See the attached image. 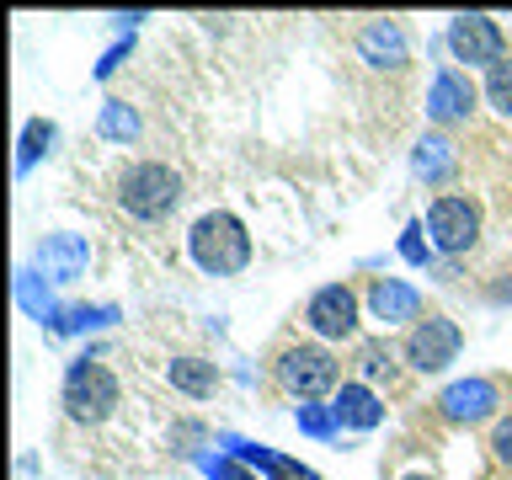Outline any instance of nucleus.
<instances>
[{"instance_id":"27","label":"nucleus","mask_w":512,"mask_h":480,"mask_svg":"<svg viewBox=\"0 0 512 480\" xmlns=\"http://www.w3.org/2000/svg\"><path fill=\"white\" fill-rule=\"evenodd\" d=\"M491 448H496V459H502V464H512V416H502V422H496Z\"/></svg>"},{"instance_id":"14","label":"nucleus","mask_w":512,"mask_h":480,"mask_svg":"<svg viewBox=\"0 0 512 480\" xmlns=\"http://www.w3.org/2000/svg\"><path fill=\"white\" fill-rule=\"evenodd\" d=\"M331 411H336V422L352 427V432H374L384 422V400L368 390L363 379H347L342 390L331 395Z\"/></svg>"},{"instance_id":"13","label":"nucleus","mask_w":512,"mask_h":480,"mask_svg":"<svg viewBox=\"0 0 512 480\" xmlns=\"http://www.w3.org/2000/svg\"><path fill=\"white\" fill-rule=\"evenodd\" d=\"M358 54H363V64H374V70H406L411 48H406V32H400V22H363Z\"/></svg>"},{"instance_id":"26","label":"nucleus","mask_w":512,"mask_h":480,"mask_svg":"<svg viewBox=\"0 0 512 480\" xmlns=\"http://www.w3.org/2000/svg\"><path fill=\"white\" fill-rule=\"evenodd\" d=\"M203 470H208V480H256L240 459H203Z\"/></svg>"},{"instance_id":"9","label":"nucleus","mask_w":512,"mask_h":480,"mask_svg":"<svg viewBox=\"0 0 512 480\" xmlns=\"http://www.w3.org/2000/svg\"><path fill=\"white\" fill-rule=\"evenodd\" d=\"M496 406H502V384L486 379V374H470V379L448 384V390L438 395V411L448 416V422H486Z\"/></svg>"},{"instance_id":"18","label":"nucleus","mask_w":512,"mask_h":480,"mask_svg":"<svg viewBox=\"0 0 512 480\" xmlns=\"http://www.w3.org/2000/svg\"><path fill=\"white\" fill-rule=\"evenodd\" d=\"M118 320V310L112 304H96V310H86V304H75V310H59L54 331L59 336H75V331H96V326H112Z\"/></svg>"},{"instance_id":"23","label":"nucleus","mask_w":512,"mask_h":480,"mask_svg":"<svg viewBox=\"0 0 512 480\" xmlns=\"http://www.w3.org/2000/svg\"><path fill=\"white\" fill-rule=\"evenodd\" d=\"M486 102L502 112V118H512V59H502V64L486 75Z\"/></svg>"},{"instance_id":"25","label":"nucleus","mask_w":512,"mask_h":480,"mask_svg":"<svg viewBox=\"0 0 512 480\" xmlns=\"http://www.w3.org/2000/svg\"><path fill=\"white\" fill-rule=\"evenodd\" d=\"M400 256H406L411 267H427V240H422V224H406V235H400Z\"/></svg>"},{"instance_id":"1","label":"nucleus","mask_w":512,"mask_h":480,"mask_svg":"<svg viewBox=\"0 0 512 480\" xmlns=\"http://www.w3.org/2000/svg\"><path fill=\"white\" fill-rule=\"evenodd\" d=\"M187 251H192V262H198L208 278H235V272H246L251 267V235H246V224H240L235 214H203L198 224H192V235H187Z\"/></svg>"},{"instance_id":"19","label":"nucleus","mask_w":512,"mask_h":480,"mask_svg":"<svg viewBox=\"0 0 512 480\" xmlns=\"http://www.w3.org/2000/svg\"><path fill=\"white\" fill-rule=\"evenodd\" d=\"M96 128H102V139L128 144V139L139 134V112L128 107V102H107V107H102V123H96Z\"/></svg>"},{"instance_id":"29","label":"nucleus","mask_w":512,"mask_h":480,"mask_svg":"<svg viewBox=\"0 0 512 480\" xmlns=\"http://www.w3.org/2000/svg\"><path fill=\"white\" fill-rule=\"evenodd\" d=\"M406 480H438V475H406Z\"/></svg>"},{"instance_id":"16","label":"nucleus","mask_w":512,"mask_h":480,"mask_svg":"<svg viewBox=\"0 0 512 480\" xmlns=\"http://www.w3.org/2000/svg\"><path fill=\"white\" fill-rule=\"evenodd\" d=\"M411 166H416V176H422V182H448V176L459 171V150H454V139L427 134L422 144H416Z\"/></svg>"},{"instance_id":"24","label":"nucleus","mask_w":512,"mask_h":480,"mask_svg":"<svg viewBox=\"0 0 512 480\" xmlns=\"http://www.w3.org/2000/svg\"><path fill=\"white\" fill-rule=\"evenodd\" d=\"M267 480H320L310 464H299V459H288V454H272L267 459Z\"/></svg>"},{"instance_id":"3","label":"nucleus","mask_w":512,"mask_h":480,"mask_svg":"<svg viewBox=\"0 0 512 480\" xmlns=\"http://www.w3.org/2000/svg\"><path fill=\"white\" fill-rule=\"evenodd\" d=\"M118 203H123V214L155 224L182 203V176H176L166 160H139V166H128L118 176Z\"/></svg>"},{"instance_id":"15","label":"nucleus","mask_w":512,"mask_h":480,"mask_svg":"<svg viewBox=\"0 0 512 480\" xmlns=\"http://www.w3.org/2000/svg\"><path fill=\"white\" fill-rule=\"evenodd\" d=\"M166 379H171V390H182L192 400H208L219 390V368L208 363V358H171L166 363Z\"/></svg>"},{"instance_id":"4","label":"nucleus","mask_w":512,"mask_h":480,"mask_svg":"<svg viewBox=\"0 0 512 480\" xmlns=\"http://www.w3.org/2000/svg\"><path fill=\"white\" fill-rule=\"evenodd\" d=\"M427 240L443 256H464L480 240V203L470 192H443L427 208Z\"/></svg>"},{"instance_id":"6","label":"nucleus","mask_w":512,"mask_h":480,"mask_svg":"<svg viewBox=\"0 0 512 480\" xmlns=\"http://www.w3.org/2000/svg\"><path fill=\"white\" fill-rule=\"evenodd\" d=\"M459 347H464V331L454 326V320L427 315V320H416L411 336H406V363L416 368V374H443V368L459 358Z\"/></svg>"},{"instance_id":"22","label":"nucleus","mask_w":512,"mask_h":480,"mask_svg":"<svg viewBox=\"0 0 512 480\" xmlns=\"http://www.w3.org/2000/svg\"><path fill=\"white\" fill-rule=\"evenodd\" d=\"M358 368H363V379H395V352L384 342H363L358 347Z\"/></svg>"},{"instance_id":"2","label":"nucleus","mask_w":512,"mask_h":480,"mask_svg":"<svg viewBox=\"0 0 512 480\" xmlns=\"http://www.w3.org/2000/svg\"><path fill=\"white\" fill-rule=\"evenodd\" d=\"M118 374H112L107 363H96V358H75L70 363V374H64V390H59V406L70 422H107L112 411H118Z\"/></svg>"},{"instance_id":"17","label":"nucleus","mask_w":512,"mask_h":480,"mask_svg":"<svg viewBox=\"0 0 512 480\" xmlns=\"http://www.w3.org/2000/svg\"><path fill=\"white\" fill-rule=\"evenodd\" d=\"M16 299H22V310H27L32 320H48V326L59 320L54 299H48V288H38V272H32V267L16 272Z\"/></svg>"},{"instance_id":"21","label":"nucleus","mask_w":512,"mask_h":480,"mask_svg":"<svg viewBox=\"0 0 512 480\" xmlns=\"http://www.w3.org/2000/svg\"><path fill=\"white\" fill-rule=\"evenodd\" d=\"M294 422H299V432H310V438H320V443H331L336 432H342V422H336L331 406H299Z\"/></svg>"},{"instance_id":"5","label":"nucleus","mask_w":512,"mask_h":480,"mask_svg":"<svg viewBox=\"0 0 512 480\" xmlns=\"http://www.w3.org/2000/svg\"><path fill=\"white\" fill-rule=\"evenodd\" d=\"M278 379H283L288 395L320 400V395L336 390V379H342V363H336L326 347L299 342V347H283V352H278Z\"/></svg>"},{"instance_id":"10","label":"nucleus","mask_w":512,"mask_h":480,"mask_svg":"<svg viewBox=\"0 0 512 480\" xmlns=\"http://www.w3.org/2000/svg\"><path fill=\"white\" fill-rule=\"evenodd\" d=\"M38 267H43L48 283H75V278H86V267H91L86 235H70V230L43 235V240H38Z\"/></svg>"},{"instance_id":"20","label":"nucleus","mask_w":512,"mask_h":480,"mask_svg":"<svg viewBox=\"0 0 512 480\" xmlns=\"http://www.w3.org/2000/svg\"><path fill=\"white\" fill-rule=\"evenodd\" d=\"M48 144H54V123L48 118H32L22 128V144H16V171H27L38 155H48Z\"/></svg>"},{"instance_id":"11","label":"nucleus","mask_w":512,"mask_h":480,"mask_svg":"<svg viewBox=\"0 0 512 480\" xmlns=\"http://www.w3.org/2000/svg\"><path fill=\"white\" fill-rule=\"evenodd\" d=\"M475 112V86H470V75H459V70H443L432 75V91H427V118L432 123H464Z\"/></svg>"},{"instance_id":"7","label":"nucleus","mask_w":512,"mask_h":480,"mask_svg":"<svg viewBox=\"0 0 512 480\" xmlns=\"http://www.w3.org/2000/svg\"><path fill=\"white\" fill-rule=\"evenodd\" d=\"M304 326L326 342H352L358 336V294L347 283H326L315 288L310 304H304Z\"/></svg>"},{"instance_id":"28","label":"nucleus","mask_w":512,"mask_h":480,"mask_svg":"<svg viewBox=\"0 0 512 480\" xmlns=\"http://www.w3.org/2000/svg\"><path fill=\"white\" fill-rule=\"evenodd\" d=\"M123 59H128V43H112V48H107V54H102V64H96V80H107V75H112V70H118V64H123Z\"/></svg>"},{"instance_id":"12","label":"nucleus","mask_w":512,"mask_h":480,"mask_svg":"<svg viewBox=\"0 0 512 480\" xmlns=\"http://www.w3.org/2000/svg\"><path fill=\"white\" fill-rule=\"evenodd\" d=\"M368 310H374L379 326H406V320H422V294L400 278H374L368 283Z\"/></svg>"},{"instance_id":"8","label":"nucleus","mask_w":512,"mask_h":480,"mask_svg":"<svg viewBox=\"0 0 512 480\" xmlns=\"http://www.w3.org/2000/svg\"><path fill=\"white\" fill-rule=\"evenodd\" d=\"M448 48H454L459 64H502L507 59V38H502V22L496 16H454L448 22Z\"/></svg>"}]
</instances>
